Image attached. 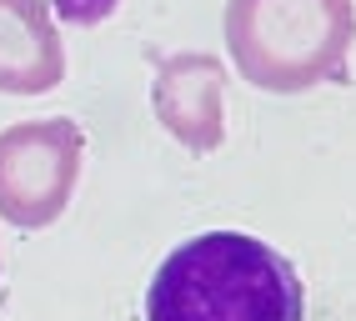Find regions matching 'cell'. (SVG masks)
<instances>
[{"label":"cell","mask_w":356,"mask_h":321,"mask_svg":"<svg viewBox=\"0 0 356 321\" xmlns=\"http://www.w3.org/2000/svg\"><path fill=\"white\" fill-rule=\"evenodd\" d=\"M146 321H301V281L266 241L206 231L161 261Z\"/></svg>","instance_id":"obj_1"},{"label":"cell","mask_w":356,"mask_h":321,"mask_svg":"<svg viewBox=\"0 0 356 321\" xmlns=\"http://www.w3.org/2000/svg\"><path fill=\"white\" fill-rule=\"evenodd\" d=\"M351 40V0H231L226 6V45L236 71L271 96L341 85Z\"/></svg>","instance_id":"obj_2"},{"label":"cell","mask_w":356,"mask_h":321,"mask_svg":"<svg viewBox=\"0 0 356 321\" xmlns=\"http://www.w3.org/2000/svg\"><path fill=\"white\" fill-rule=\"evenodd\" d=\"M86 135L76 121H26L0 131V216L10 226L40 231L51 226L76 191Z\"/></svg>","instance_id":"obj_3"},{"label":"cell","mask_w":356,"mask_h":321,"mask_svg":"<svg viewBox=\"0 0 356 321\" xmlns=\"http://www.w3.org/2000/svg\"><path fill=\"white\" fill-rule=\"evenodd\" d=\"M221 60L216 56H196V51H181V56H165L161 71H156V116L161 126L176 135L186 151H216L221 135H226V116H221Z\"/></svg>","instance_id":"obj_4"},{"label":"cell","mask_w":356,"mask_h":321,"mask_svg":"<svg viewBox=\"0 0 356 321\" xmlns=\"http://www.w3.org/2000/svg\"><path fill=\"white\" fill-rule=\"evenodd\" d=\"M65 76V45L45 0H0V90L40 96Z\"/></svg>","instance_id":"obj_5"},{"label":"cell","mask_w":356,"mask_h":321,"mask_svg":"<svg viewBox=\"0 0 356 321\" xmlns=\"http://www.w3.org/2000/svg\"><path fill=\"white\" fill-rule=\"evenodd\" d=\"M51 6H56L60 20H70V26H96V20H106L121 0H51Z\"/></svg>","instance_id":"obj_6"}]
</instances>
